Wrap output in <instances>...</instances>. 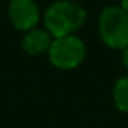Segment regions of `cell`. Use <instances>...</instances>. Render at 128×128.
Returning a JSON list of instances; mask_svg holds the SVG:
<instances>
[{"label": "cell", "mask_w": 128, "mask_h": 128, "mask_svg": "<svg viewBox=\"0 0 128 128\" xmlns=\"http://www.w3.org/2000/svg\"><path fill=\"white\" fill-rule=\"evenodd\" d=\"M86 21V11L82 5L72 0H59L50 5L44 15L45 30L54 36H66L72 35L77 29H80Z\"/></svg>", "instance_id": "obj_1"}, {"label": "cell", "mask_w": 128, "mask_h": 128, "mask_svg": "<svg viewBox=\"0 0 128 128\" xmlns=\"http://www.w3.org/2000/svg\"><path fill=\"white\" fill-rule=\"evenodd\" d=\"M122 62H124V65L128 68V47H125L122 50Z\"/></svg>", "instance_id": "obj_7"}, {"label": "cell", "mask_w": 128, "mask_h": 128, "mask_svg": "<svg viewBox=\"0 0 128 128\" xmlns=\"http://www.w3.org/2000/svg\"><path fill=\"white\" fill-rule=\"evenodd\" d=\"M8 17L17 30L29 32L39 23L41 14L35 0H11Z\"/></svg>", "instance_id": "obj_4"}, {"label": "cell", "mask_w": 128, "mask_h": 128, "mask_svg": "<svg viewBox=\"0 0 128 128\" xmlns=\"http://www.w3.org/2000/svg\"><path fill=\"white\" fill-rule=\"evenodd\" d=\"M120 8L128 14V0H120Z\"/></svg>", "instance_id": "obj_8"}, {"label": "cell", "mask_w": 128, "mask_h": 128, "mask_svg": "<svg viewBox=\"0 0 128 128\" xmlns=\"http://www.w3.org/2000/svg\"><path fill=\"white\" fill-rule=\"evenodd\" d=\"M51 35L47 30L41 29H32L29 30L23 38V48L30 56H38L45 51H48L51 45Z\"/></svg>", "instance_id": "obj_5"}, {"label": "cell", "mask_w": 128, "mask_h": 128, "mask_svg": "<svg viewBox=\"0 0 128 128\" xmlns=\"http://www.w3.org/2000/svg\"><path fill=\"white\" fill-rule=\"evenodd\" d=\"M98 32L101 41L114 50L128 47V14L118 6H107L98 18Z\"/></svg>", "instance_id": "obj_2"}, {"label": "cell", "mask_w": 128, "mask_h": 128, "mask_svg": "<svg viewBox=\"0 0 128 128\" xmlns=\"http://www.w3.org/2000/svg\"><path fill=\"white\" fill-rule=\"evenodd\" d=\"M113 101L120 112L128 113V76L120 77L113 88Z\"/></svg>", "instance_id": "obj_6"}, {"label": "cell", "mask_w": 128, "mask_h": 128, "mask_svg": "<svg viewBox=\"0 0 128 128\" xmlns=\"http://www.w3.org/2000/svg\"><path fill=\"white\" fill-rule=\"evenodd\" d=\"M86 47L83 41L74 35L54 38L48 48V59L51 65L59 70H74L83 62Z\"/></svg>", "instance_id": "obj_3"}]
</instances>
